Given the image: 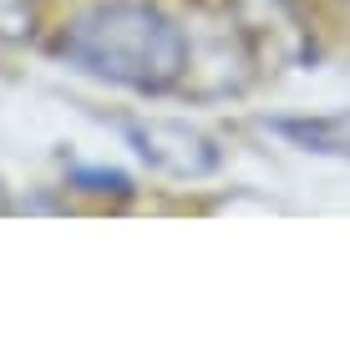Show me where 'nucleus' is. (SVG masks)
Wrapping results in <instances>:
<instances>
[{
    "instance_id": "f257e3e1",
    "label": "nucleus",
    "mask_w": 350,
    "mask_h": 355,
    "mask_svg": "<svg viewBox=\"0 0 350 355\" xmlns=\"http://www.w3.org/2000/svg\"><path fill=\"white\" fill-rule=\"evenodd\" d=\"M56 51L82 67L87 76L132 87V92H163L188 67V41L163 10L137 0H107L82 10L61 31Z\"/></svg>"
},
{
    "instance_id": "f03ea898",
    "label": "nucleus",
    "mask_w": 350,
    "mask_h": 355,
    "mask_svg": "<svg viewBox=\"0 0 350 355\" xmlns=\"http://www.w3.org/2000/svg\"><path fill=\"white\" fill-rule=\"evenodd\" d=\"M127 137L137 142V153L148 157L152 168H163L173 178H203L218 168V142L209 132L188 122H148V127H127Z\"/></svg>"
},
{
    "instance_id": "7ed1b4c3",
    "label": "nucleus",
    "mask_w": 350,
    "mask_h": 355,
    "mask_svg": "<svg viewBox=\"0 0 350 355\" xmlns=\"http://www.w3.org/2000/svg\"><path fill=\"white\" fill-rule=\"evenodd\" d=\"M279 137H290L305 153H330V157H350V112L335 117H274L269 122Z\"/></svg>"
},
{
    "instance_id": "20e7f679",
    "label": "nucleus",
    "mask_w": 350,
    "mask_h": 355,
    "mask_svg": "<svg viewBox=\"0 0 350 355\" xmlns=\"http://www.w3.org/2000/svg\"><path fill=\"white\" fill-rule=\"evenodd\" d=\"M30 21H36V6H30V0H0V41L30 36Z\"/></svg>"
},
{
    "instance_id": "39448f33",
    "label": "nucleus",
    "mask_w": 350,
    "mask_h": 355,
    "mask_svg": "<svg viewBox=\"0 0 350 355\" xmlns=\"http://www.w3.org/2000/svg\"><path fill=\"white\" fill-rule=\"evenodd\" d=\"M71 183L82 188V193H112V198H127V193H132V183H127L122 173H87V168H82Z\"/></svg>"
},
{
    "instance_id": "423d86ee",
    "label": "nucleus",
    "mask_w": 350,
    "mask_h": 355,
    "mask_svg": "<svg viewBox=\"0 0 350 355\" xmlns=\"http://www.w3.org/2000/svg\"><path fill=\"white\" fill-rule=\"evenodd\" d=\"M0 214H6V193H0Z\"/></svg>"
}]
</instances>
